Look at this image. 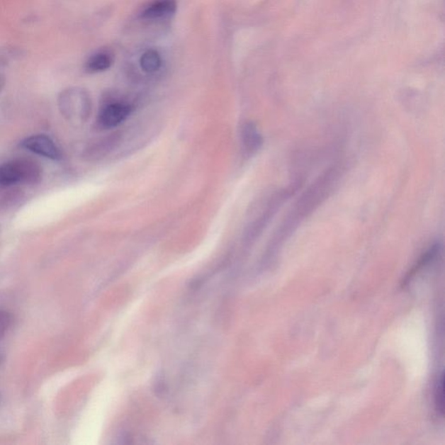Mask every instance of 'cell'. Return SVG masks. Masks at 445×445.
<instances>
[{"label": "cell", "mask_w": 445, "mask_h": 445, "mask_svg": "<svg viewBox=\"0 0 445 445\" xmlns=\"http://www.w3.org/2000/svg\"><path fill=\"white\" fill-rule=\"evenodd\" d=\"M341 172H342V168L339 167L329 168L307 189L280 225L277 240L280 241L289 236L305 218L312 213L325 201L332 193L333 187L339 181Z\"/></svg>", "instance_id": "cell-1"}, {"label": "cell", "mask_w": 445, "mask_h": 445, "mask_svg": "<svg viewBox=\"0 0 445 445\" xmlns=\"http://www.w3.org/2000/svg\"><path fill=\"white\" fill-rule=\"evenodd\" d=\"M13 318L11 314L6 310H0V341L9 332L11 325H13Z\"/></svg>", "instance_id": "cell-14"}, {"label": "cell", "mask_w": 445, "mask_h": 445, "mask_svg": "<svg viewBox=\"0 0 445 445\" xmlns=\"http://www.w3.org/2000/svg\"><path fill=\"white\" fill-rule=\"evenodd\" d=\"M140 67L145 74H152L158 72L162 67V59L158 51L149 49L141 55L140 60Z\"/></svg>", "instance_id": "cell-11"}, {"label": "cell", "mask_w": 445, "mask_h": 445, "mask_svg": "<svg viewBox=\"0 0 445 445\" xmlns=\"http://www.w3.org/2000/svg\"><path fill=\"white\" fill-rule=\"evenodd\" d=\"M59 107L65 120L72 125H80L89 120L93 103L86 89L70 87L60 94Z\"/></svg>", "instance_id": "cell-2"}, {"label": "cell", "mask_w": 445, "mask_h": 445, "mask_svg": "<svg viewBox=\"0 0 445 445\" xmlns=\"http://www.w3.org/2000/svg\"><path fill=\"white\" fill-rule=\"evenodd\" d=\"M21 147L37 155L45 158L59 160L61 159V152L57 147L55 141L47 135H33L21 142Z\"/></svg>", "instance_id": "cell-6"}, {"label": "cell", "mask_w": 445, "mask_h": 445, "mask_svg": "<svg viewBox=\"0 0 445 445\" xmlns=\"http://www.w3.org/2000/svg\"><path fill=\"white\" fill-rule=\"evenodd\" d=\"M6 84V76L0 72V94H2L4 88H5Z\"/></svg>", "instance_id": "cell-16"}, {"label": "cell", "mask_w": 445, "mask_h": 445, "mask_svg": "<svg viewBox=\"0 0 445 445\" xmlns=\"http://www.w3.org/2000/svg\"><path fill=\"white\" fill-rule=\"evenodd\" d=\"M2 361H3L2 355L0 354V364H1Z\"/></svg>", "instance_id": "cell-17"}, {"label": "cell", "mask_w": 445, "mask_h": 445, "mask_svg": "<svg viewBox=\"0 0 445 445\" xmlns=\"http://www.w3.org/2000/svg\"><path fill=\"white\" fill-rule=\"evenodd\" d=\"M133 107L126 102L110 101L103 105L98 115L97 124L103 129H111L124 123L132 114Z\"/></svg>", "instance_id": "cell-5"}, {"label": "cell", "mask_w": 445, "mask_h": 445, "mask_svg": "<svg viewBox=\"0 0 445 445\" xmlns=\"http://www.w3.org/2000/svg\"><path fill=\"white\" fill-rule=\"evenodd\" d=\"M176 9V0H152L142 9L140 18L147 21H162L174 15Z\"/></svg>", "instance_id": "cell-7"}, {"label": "cell", "mask_w": 445, "mask_h": 445, "mask_svg": "<svg viewBox=\"0 0 445 445\" xmlns=\"http://www.w3.org/2000/svg\"><path fill=\"white\" fill-rule=\"evenodd\" d=\"M444 373L440 375L439 381H437L436 391H435V400L437 412L441 414L444 413Z\"/></svg>", "instance_id": "cell-15"}, {"label": "cell", "mask_w": 445, "mask_h": 445, "mask_svg": "<svg viewBox=\"0 0 445 445\" xmlns=\"http://www.w3.org/2000/svg\"><path fill=\"white\" fill-rule=\"evenodd\" d=\"M241 141L244 151L248 155H252L253 153L258 152L262 147L263 136L255 123L247 122L242 126Z\"/></svg>", "instance_id": "cell-9"}, {"label": "cell", "mask_w": 445, "mask_h": 445, "mask_svg": "<svg viewBox=\"0 0 445 445\" xmlns=\"http://www.w3.org/2000/svg\"><path fill=\"white\" fill-rule=\"evenodd\" d=\"M297 189V186H293V187L279 191L277 193L272 196L270 201H268L266 208L263 210L262 213L259 215V217L254 222H252L250 226H248L247 233H245V241L249 243V242L256 240L261 232L266 228V226L270 224L272 218L275 216L278 210L281 208V206L285 204V202L290 198L291 196Z\"/></svg>", "instance_id": "cell-4"}, {"label": "cell", "mask_w": 445, "mask_h": 445, "mask_svg": "<svg viewBox=\"0 0 445 445\" xmlns=\"http://www.w3.org/2000/svg\"><path fill=\"white\" fill-rule=\"evenodd\" d=\"M42 179V170L33 160L16 159L0 164V187L18 184L36 185Z\"/></svg>", "instance_id": "cell-3"}, {"label": "cell", "mask_w": 445, "mask_h": 445, "mask_svg": "<svg viewBox=\"0 0 445 445\" xmlns=\"http://www.w3.org/2000/svg\"><path fill=\"white\" fill-rule=\"evenodd\" d=\"M113 55L108 51H99L91 55L84 64V70L89 74H98L108 70L113 64Z\"/></svg>", "instance_id": "cell-10"}, {"label": "cell", "mask_w": 445, "mask_h": 445, "mask_svg": "<svg viewBox=\"0 0 445 445\" xmlns=\"http://www.w3.org/2000/svg\"><path fill=\"white\" fill-rule=\"evenodd\" d=\"M22 55L21 50L16 47H6L0 49V67H6L11 60H18Z\"/></svg>", "instance_id": "cell-13"}, {"label": "cell", "mask_w": 445, "mask_h": 445, "mask_svg": "<svg viewBox=\"0 0 445 445\" xmlns=\"http://www.w3.org/2000/svg\"><path fill=\"white\" fill-rule=\"evenodd\" d=\"M120 140V135L118 133L103 137V140L96 142L86 149L84 154V159L88 161H97L105 158L111 151H113Z\"/></svg>", "instance_id": "cell-8"}, {"label": "cell", "mask_w": 445, "mask_h": 445, "mask_svg": "<svg viewBox=\"0 0 445 445\" xmlns=\"http://www.w3.org/2000/svg\"><path fill=\"white\" fill-rule=\"evenodd\" d=\"M22 198L21 193L18 190H11L0 198V212H7L18 205Z\"/></svg>", "instance_id": "cell-12"}]
</instances>
